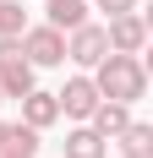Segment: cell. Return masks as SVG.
I'll list each match as a JSON object with an SVG mask.
<instances>
[{
    "label": "cell",
    "instance_id": "obj_12",
    "mask_svg": "<svg viewBox=\"0 0 153 158\" xmlns=\"http://www.w3.org/2000/svg\"><path fill=\"white\" fill-rule=\"evenodd\" d=\"M0 147H11V153H38V131H33V126H22V120H16V126H6V142H0Z\"/></svg>",
    "mask_w": 153,
    "mask_h": 158
},
{
    "label": "cell",
    "instance_id": "obj_16",
    "mask_svg": "<svg viewBox=\"0 0 153 158\" xmlns=\"http://www.w3.org/2000/svg\"><path fill=\"white\" fill-rule=\"evenodd\" d=\"M0 104H6V98H0Z\"/></svg>",
    "mask_w": 153,
    "mask_h": 158
},
{
    "label": "cell",
    "instance_id": "obj_7",
    "mask_svg": "<svg viewBox=\"0 0 153 158\" xmlns=\"http://www.w3.org/2000/svg\"><path fill=\"white\" fill-rule=\"evenodd\" d=\"M88 126L104 136V142H115L126 126H131V104H115V98H98V109L88 114Z\"/></svg>",
    "mask_w": 153,
    "mask_h": 158
},
{
    "label": "cell",
    "instance_id": "obj_11",
    "mask_svg": "<svg viewBox=\"0 0 153 158\" xmlns=\"http://www.w3.org/2000/svg\"><path fill=\"white\" fill-rule=\"evenodd\" d=\"M28 33V11L16 0H0V38H22Z\"/></svg>",
    "mask_w": 153,
    "mask_h": 158
},
{
    "label": "cell",
    "instance_id": "obj_5",
    "mask_svg": "<svg viewBox=\"0 0 153 158\" xmlns=\"http://www.w3.org/2000/svg\"><path fill=\"white\" fill-rule=\"evenodd\" d=\"M104 38H109V49H115V55H142V44H148V16H142V11L109 16Z\"/></svg>",
    "mask_w": 153,
    "mask_h": 158
},
{
    "label": "cell",
    "instance_id": "obj_3",
    "mask_svg": "<svg viewBox=\"0 0 153 158\" xmlns=\"http://www.w3.org/2000/svg\"><path fill=\"white\" fill-rule=\"evenodd\" d=\"M104 55H109V38H104V27H98V22H82V27L66 33V60H71V65L93 71Z\"/></svg>",
    "mask_w": 153,
    "mask_h": 158
},
{
    "label": "cell",
    "instance_id": "obj_10",
    "mask_svg": "<svg viewBox=\"0 0 153 158\" xmlns=\"http://www.w3.org/2000/svg\"><path fill=\"white\" fill-rule=\"evenodd\" d=\"M115 147H120L126 158H153V126H142V120H131V126L115 136Z\"/></svg>",
    "mask_w": 153,
    "mask_h": 158
},
{
    "label": "cell",
    "instance_id": "obj_1",
    "mask_svg": "<svg viewBox=\"0 0 153 158\" xmlns=\"http://www.w3.org/2000/svg\"><path fill=\"white\" fill-rule=\"evenodd\" d=\"M93 87H98V98L137 104V98L148 93V65H142V55H115V49H109L104 60L93 65Z\"/></svg>",
    "mask_w": 153,
    "mask_h": 158
},
{
    "label": "cell",
    "instance_id": "obj_9",
    "mask_svg": "<svg viewBox=\"0 0 153 158\" xmlns=\"http://www.w3.org/2000/svg\"><path fill=\"white\" fill-rule=\"evenodd\" d=\"M44 11H49V27H60V33H71V27H82L88 22V0H44Z\"/></svg>",
    "mask_w": 153,
    "mask_h": 158
},
{
    "label": "cell",
    "instance_id": "obj_4",
    "mask_svg": "<svg viewBox=\"0 0 153 158\" xmlns=\"http://www.w3.org/2000/svg\"><path fill=\"white\" fill-rule=\"evenodd\" d=\"M55 104H60V114H66V120H76V126H82V120L98 109V87H93V77H88V71L66 77V87L55 93Z\"/></svg>",
    "mask_w": 153,
    "mask_h": 158
},
{
    "label": "cell",
    "instance_id": "obj_14",
    "mask_svg": "<svg viewBox=\"0 0 153 158\" xmlns=\"http://www.w3.org/2000/svg\"><path fill=\"white\" fill-rule=\"evenodd\" d=\"M0 158H28V153H11V147H0Z\"/></svg>",
    "mask_w": 153,
    "mask_h": 158
},
{
    "label": "cell",
    "instance_id": "obj_6",
    "mask_svg": "<svg viewBox=\"0 0 153 158\" xmlns=\"http://www.w3.org/2000/svg\"><path fill=\"white\" fill-rule=\"evenodd\" d=\"M16 104H22V126H33V131H49L55 120H60V104H55V93H44V87L22 93Z\"/></svg>",
    "mask_w": 153,
    "mask_h": 158
},
{
    "label": "cell",
    "instance_id": "obj_2",
    "mask_svg": "<svg viewBox=\"0 0 153 158\" xmlns=\"http://www.w3.org/2000/svg\"><path fill=\"white\" fill-rule=\"evenodd\" d=\"M22 60L38 71V65H66V33L49 27V22H38V27L22 33Z\"/></svg>",
    "mask_w": 153,
    "mask_h": 158
},
{
    "label": "cell",
    "instance_id": "obj_15",
    "mask_svg": "<svg viewBox=\"0 0 153 158\" xmlns=\"http://www.w3.org/2000/svg\"><path fill=\"white\" fill-rule=\"evenodd\" d=\"M0 142H6V120H0Z\"/></svg>",
    "mask_w": 153,
    "mask_h": 158
},
{
    "label": "cell",
    "instance_id": "obj_13",
    "mask_svg": "<svg viewBox=\"0 0 153 158\" xmlns=\"http://www.w3.org/2000/svg\"><path fill=\"white\" fill-rule=\"evenodd\" d=\"M93 11H104V16H126V11H142V0H93Z\"/></svg>",
    "mask_w": 153,
    "mask_h": 158
},
{
    "label": "cell",
    "instance_id": "obj_8",
    "mask_svg": "<svg viewBox=\"0 0 153 158\" xmlns=\"http://www.w3.org/2000/svg\"><path fill=\"white\" fill-rule=\"evenodd\" d=\"M104 153H109V142H104V136L88 126V120L66 131V158H104Z\"/></svg>",
    "mask_w": 153,
    "mask_h": 158
}]
</instances>
